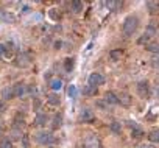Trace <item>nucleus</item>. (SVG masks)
I'll return each instance as SVG.
<instances>
[{
	"label": "nucleus",
	"mask_w": 159,
	"mask_h": 148,
	"mask_svg": "<svg viewBox=\"0 0 159 148\" xmlns=\"http://www.w3.org/2000/svg\"><path fill=\"white\" fill-rule=\"evenodd\" d=\"M109 58H111L112 61H119V59L122 58V50H112V52L109 53Z\"/></svg>",
	"instance_id": "4be33fe9"
},
{
	"label": "nucleus",
	"mask_w": 159,
	"mask_h": 148,
	"mask_svg": "<svg viewBox=\"0 0 159 148\" xmlns=\"http://www.w3.org/2000/svg\"><path fill=\"white\" fill-rule=\"evenodd\" d=\"M83 145H84V148H100V140L97 136H89L84 139Z\"/></svg>",
	"instance_id": "39448f33"
},
{
	"label": "nucleus",
	"mask_w": 159,
	"mask_h": 148,
	"mask_svg": "<svg viewBox=\"0 0 159 148\" xmlns=\"http://www.w3.org/2000/svg\"><path fill=\"white\" fill-rule=\"evenodd\" d=\"M97 92V87H92V86H88L86 89H84V94L86 95H92V94H95Z\"/></svg>",
	"instance_id": "cd10ccee"
},
{
	"label": "nucleus",
	"mask_w": 159,
	"mask_h": 148,
	"mask_svg": "<svg viewBox=\"0 0 159 148\" xmlns=\"http://www.w3.org/2000/svg\"><path fill=\"white\" fill-rule=\"evenodd\" d=\"M50 17H52V19H55V20H56V19H58V17H59V16H58V14H56V11H55V8H53V10H52V11H50Z\"/></svg>",
	"instance_id": "7c9ffc66"
},
{
	"label": "nucleus",
	"mask_w": 159,
	"mask_h": 148,
	"mask_svg": "<svg viewBox=\"0 0 159 148\" xmlns=\"http://www.w3.org/2000/svg\"><path fill=\"white\" fill-rule=\"evenodd\" d=\"M78 120L83 122V123H84V122H86V123H88V122H92V120H94V112H92L89 108H83L81 112H80V115H78Z\"/></svg>",
	"instance_id": "7ed1b4c3"
},
{
	"label": "nucleus",
	"mask_w": 159,
	"mask_h": 148,
	"mask_svg": "<svg viewBox=\"0 0 159 148\" xmlns=\"http://www.w3.org/2000/svg\"><path fill=\"white\" fill-rule=\"evenodd\" d=\"M11 134H13V137H14V139H22V137H24V136H20V134H22V131H20V129H17V128H13Z\"/></svg>",
	"instance_id": "bb28decb"
},
{
	"label": "nucleus",
	"mask_w": 159,
	"mask_h": 148,
	"mask_svg": "<svg viewBox=\"0 0 159 148\" xmlns=\"http://www.w3.org/2000/svg\"><path fill=\"white\" fill-rule=\"evenodd\" d=\"M109 128H111V131H112V132H116V134H119V132L122 131V126H120V123H119V122H112Z\"/></svg>",
	"instance_id": "b1692460"
},
{
	"label": "nucleus",
	"mask_w": 159,
	"mask_h": 148,
	"mask_svg": "<svg viewBox=\"0 0 159 148\" xmlns=\"http://www.w3.org/2000/svg\"><path fill=\"white\" fill-rule=\"evenodd\" d=\"M148 39H150V38H148V36H145V34H143V36H142V38H140V39H139V44H143V42H147V41H148Z\"/></svg>",
	"instance_id": "2f4dec72"
},
{
	"label": "nucleus",
	"mask_w": 159,
	"mask_h": 148,
	"mask_svg": "<svg viewBox=\"0 0 159 148\" xmlns=\"http://www.w3.org/2000/svg\"><path fill=\"white\" fill-rule=\"evenodd\" d=\"M105 83V78L103 75H100V73H91V77H89V86L92 87H98Z\"/></svg>",
	"instance_id": "20e7f679"
},
{
	"label": "nucleus",
	"mask_w": 159,
	"mask_h": 148,
	"mask_svg": "<svg viewBox=\"0 0 159 148\" xmlns=\"http://www.w3.org/2000/svg\"><path fill=\"white\" fill-rule=\"evenodd\" d=\"M147 50L151 52V53H159V44L157 42H151L147 45Z\"/></svg>",
	"instance_id": "5701e85b"
},
{
	"label": "nucleus",
	"mask_w": 159,
	"mask_h": 148,
	"mask_svg": "<svg viewBox=\"0 0 159 148\" xmlns=\"http://www.w3.org/2000/svg\"><path fill=\"white\" fill-rule=\"evenodd\" d=\"M140 148H150V145H140Z\"/></svg>",
	"instance_id": "72a5a7b5"
},
{
	"label": "nucleus",
	"mask_w": 159,
	"mask_h": 148,
	"mask_svg": "<svg viewBox=\"0 0 159 148\" xmlns=\"http://www.w3.org/2000/svg\"><path fill=\"white\" fill-rule=\"evenodd\" d=\"M0 148H13L11 139H10V137H8V139H3L2 142H0Z\"/></svg>",
	"instance_id": "393cba45"
},
{
	"label": "nucleus",
	"mask_w": 159,
	"mask_h": 148,
	"mask_svg": "<svg viewBox=\"0 0 159 148\" xmlns=\"http://www.w3.org/2000/svg\"><path fill=\"white\" fill-rule=\"evenodd\" d=\"M154 34H156V28H154V27H148V28L145 30V36L151 38V36H154Z\"/></svg>",
	"instance_id": "a878e982"
},
{
	"label": "nucleus",
	"mask_w": 159,
	"mask_h": 148,
	"mask_svg": "<svg viewBox=\"0 0 159 148\" xmlns=\"http://www.w3.org/2000/svg\"><path fill=\"white\" fill-rule=\"evenodd\" d=\"M72 10H73V13H80L83 10V3L80 0H75V2H72Z\"/></svg>",
	"instance_id": "412c9836"
},
{
	"label": "nucleus",
	"mask_w": 159,
	"mask_h": 148,
	"mask_svg": "<svg viewBox=\"0 0 159 148\" xmlns=\"http://www.w3.org/2000/svg\"><path fill=\"white\" fill-rule=\"evenodd\" d=\"M148 139H150V142H159V129H153L150 134H148Z\"/></svg>",
	"instance_id": "6ab92c4d"
},
{
	"label": "nucleus",
	"mask_w": 159,
	"mask_h": 148,
	"mask_svg": "<svg viewBox=\"0 0 159 148\" xmlns=\"http://www.w3.org/2000/svg\"><path fill=\"white\" fill-rule=\"evenodd\" d=\"M50 86H52V89H53V91H59V89L62 87V81H61L59 78H55V80H52Z\"/></svg>",
	"instance_id": "a211bd4d"
},
{
	"label": "nucleus",
	"mask_w": 159,
	"mask_h": 148,
	"mask_svg": "<svg viewBox=\"0 0 159 148\" xmlns=\"http://www.w3.org/2000/svg\"><path fill=\"white\" fill-rule=\"evenodd\" d=\"M105 101H106L108 105H119V98H117V95L112 94V92H106Z\"/></svg>",
	"instance_id": "9b49d317"
},
{
	"label": "nucleus",
	"mask_w": 159,
	"mask_h": 148,
	"mask_svg": "<svg viewBox=\"0 0 159 148\" xmlns=\"http://www.w3.org/2000/svg\"><path fill=\"white\" fill-rule=\"evenodd\" d=\"M67 94H69V97H70L72 100H75V98L78 97V87H76L75 84H70L69 89H67Z\"/></svg>",
	"instance_id": "4468645a"
},
{
	"label": "nucleus",
	"mask_w": 159,
	"mask_h": 148,
	"mask_svg": "<svg viewBox=\"0 0 159 148\" xmlns=\"http://www.w3.org/2000/svg\"><path fill=\"white\" fill-rule=\"evenodd\" d=\"M73 67H75V59H73V58H67V59L64 61V69H66V72L70 73V72L73 70Z\"/></svg>",
	"instance_id": "f8f14e48"
},
{
	"label": "nucleus",
	"mask_w": 159,
	"mask_h": 148,
	"mask_svg": "<svg viewBox=\"0 0 159 148\" xmlns=\"http://www.w3.org/2000/svg\"><path fill=\"white\" fill-rule=\"evenodd\" d=\"M129 126L133 128V131H131V136H133L134 139H139V137H142V136H143V129H142V128H139L136 123L133 125V123L129 122Z\"/></svg>",
	"instance_id": "9d476101"
},
{
	"label": "nucleus",
	"mask_w": 159,
	"mask_h": 148,
	"mask_svg": "<svg viewBox=\"0 0 159 148\" xmlns=\"http://www.w3.org/2000/svg\"><path fill=\"white\" fill-rule=\"evenodd\" d=\"M0 19L5 20V22H10V24H13L16 20V17L13 14H10V13H0Z\"/></svg>",
	"instance_id": "dca6fc26"
},
{
	"label": "nucleus",
	"mask_w": 159,
	"mask_h": 148,
	"mask_svg": "<svg viewBox=\"0 0 159 148\" xmlns=\"http://www.w3.org/2000/svg\"><path fill=\"white\" fill-rule=\"evenodd\" d=\"M61 125H62V115H61V114H56L55 119H53V129L59 128Z\"/></svg>",
	"instance_id": "aec40b11"
},
{
	"label": "nucleus",
	"mask_w": 159,
	"mask_h": 148,
	"mask_svg": "<svg viewBox=\"0 0 159 148\" xmlns=\"http://www.w3.org/2000/svg\"><path fill=\"white\" fill-rule=\"evenodd\" d=\"M45 123H47V115H45V114H38V115L34 117V125L44 126Z\"/></svg>",
	"instance_id": "ddd939ff"
},
{
	"label": "nucleus",
	"mask_w": 159,
	"mask_h": 148,
	"mask_svg": "<svg viewBox=\"0 0 159 148\" xmlns=\"http://www.w3.org/2000/svg\"><path fill=\"white\" fill-rule=\"evenodd\" d=\"M2 95H3V98H5V100H11V98H14V92H13V86H11V87L8 86V87H7V89L3 91V94H2Z\"/></svg>",
	"instance_id": "f3484780"
},
{
	"label": "nucleus",
	"mask_w": 159,
	"mask_h": 148,
	"mask_svg": "<svg viewBox=\"0 0 159 148\" xmlns=\"http://www.w3.org/2000/svg\"><path fill=\"white\" fill-rule=\"evenodd\" d=\"M137 92H139V95L140 97H148V94H150V87H148V83L147 81H140L139 84H137Z\"/></svg>",
	"instance_id": "423d86ee"
},
{
	"label": "nucleus",
	"mask_w": 159,
	"mask_h": 148,
	"mask_svg": "<svg viewBox=\"0 0 159 148\" xmlns=\"http://www.w3.org/2000/svg\"><path fill=\"white\" fill-rule=\"evenodd\" d=\"M47 101H48V105H52V106H58L59 103H61V98H59V95L58 94H48L47 95Z\"/></svg>",
	"instance_id": "1a4fd4ad"
},
{
	"label": "nucleus",
	"mask_w": 159,
	"mask_h": 148,
	"mask_svg": "<svg viewBox=\"0 0 159 148\" xmlns=\"http://www.w3.org/2000/svg\"><path fill=\"white\" fill-rule=\"evenodd\" d=\"M36 140L39 143H42V145H50V143L55 142V137H53V134L50 131H41V132L36 134Z\"/></svg>",
	"instance_id": "f03ea898"
},
{
	"label": "nucleus",
	"mask_w": 159,
	"mask_h": 148,
	"mask_svg": "<svg viewBox=\"0 0 159 148\" xmlns=\"http://www.w3.org/2000/svg\"><path fill=\"white\" fill-rule=\"evenodd\" d=\"M22 143H24V148H30V143H28L27 136H24V137H22Z\"/></svg>",
	"instance_id": "c756f323"
},
{
	"label": "nucleus",
	"mask_w": 159,
	"mask_h": 148,
	"mask_svg": "<svg viewBox=\"0 0 159 148\" xmlns=\"http://www.w3.org/2000/svg\"><path fill=\"white\" fill-rule=\"evenodd\" d=\"M153 65H154V67H159V58H154V59H153Z\"/></svg>",
	"instance_id": "473e14b6"
},
{
	"label": "nucleus",
	"mask_w": 159,
	"mask_h": 148,
	"mask_svg": "<svg viewBox=\"0 0 159 148\" xmlns=\"http://www.w3.org/2000/svg\"><path fill=\"white\" fill-rule=\"evenodd\" d=\"M119 5H120V2H108V3H106V7L111 8V11H114V8L119 7Z\"/></svg>",
	"instance_id": "c85d7f7f"
},
{
	"label": "nucleus",
	"mask_w": 159,
	"mask_h": 148,
	"mask_svg": "<svg viewBox=\"0 0 159 148\" xmlns=\"http://www.w3.org/2000/svg\"><path fill=\"white\" fill-rule=\"evenodd\" d=\"M13 92H14V97H22L25 94V86L22 83L13 84Z\"/></svg>",
	"instance_id": "6e6552de"
},
{
	"label": "nucleus",
	"mask_w": 159,
	"mask_h": 148,
	"mask_svg": "<svg viewBox=\"0 0 159 148\" xmlns=\"http://www.w3.org/2000/svg\"><path fill=\"white\" fill-rule=\"evenodd\" d=\"M137 27H139V17L134 16V14H131V16H128V17L125 19V22H123V33H125L126 36H131V34L136 33Z\"/></svg>",
	"instance_id": "f257e3e1"
},
{
	"label": "nucleus",
	"mask_w": 159,
	"mask_h": 148,
	"mask_svg": "<svg viewBox=\"0 0 159 148\" xmlns=\"http://www.w3.org/2000/svg\"><path fill=\"white\" fill-rule=\"evenodd\" d=\"M119 98V103H122L123 106H129L131 105V97L128 95V94H122L120 97H117Z\"/></svg>",
	"instance_id": "2eb2a0df"
},
{
	"label": "nucleus",
	"mask_w": 159,
	"mask_h": 148,
	"mask_svg": "<svg viewBox=\"0 0 159 148\" xmlns=\"http://www.w3.org/2000/svg\"><path fill=\"white\" fill-rule=\"evenodd\" d=\"M16 64H17L19 67H27V65H30V64H31V59H30V56H28V55L22 53V55H19V56H17Z\"/></svg>",
	"instance_id": "0eeeda50"
}]
</instances>
